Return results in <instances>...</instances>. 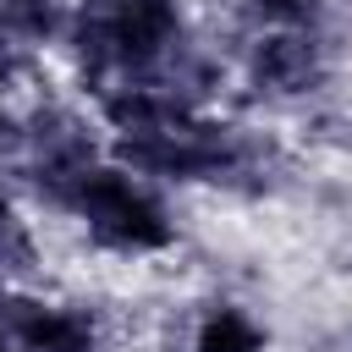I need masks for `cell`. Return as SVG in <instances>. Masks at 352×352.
Here are the masks:
<instances>
[{
    "mask_svg": "<svg viewBox=\"0 0 352 352\" xmlns=\"http://www.w3.org/2000/svg\"><path fill=\"white\" fill-rule=\"evenodd\" d=\"M38 214L72 226L77 242L94 258H110V264H160L182 248L176 192L138 176L110 148L94 154L82 170H72L55 192H44Z\"/></svg>",
    "mask_w": 352,
    "mask_h": 352,
    "instance_id": "1",
    "label": "cell"
},
{
    "mask_svg": "<svg viewBox=\"0 0 352 352\" xmlns=\"http://www.w3.org/2000/svg\"><path fill=\"white\" fill-rule=\"evenodd\" d=\"M110 154L170 192H264L280 170L275 143L258 126L236 121L226 104L187 110L148 132L116 138Z\"/></svg>",
    "mask_w": 352,
    "mask_h": 352,
    "instance_id": "2",
    "label": "cell"
},
{
    "mask_svg": "<svg viewBox=\"0 0 352 352\" xmlns=\"http://www.w3.org/2000/svg\"><path fill=\"white\" fill-rule=\"evenodd\" d=\"M198 38L204 22L192 0H132L121 11H72L60 66L77 99H88L126 77H165Z\"/></svg>",
    "mask_w": 352,
    "mask_h": 352,
    "instance_id": "3",
    "label": "cell"
},
{
    "mask_svg": "<svg viewBox=\"0 0 352 352\" xmlns=\"http://www.w3.org/2000/svg\"><path fill=\"white\" fill-rule=\"evenodd\" d=\"M231 88L270 116L319 110L336 88V33H231Z\"/></svg>",
    "mask_w": 352,
    "mask_h": 352,
    "instance_id": "4",
    "label": "cell"
},
{
    "mask_svg": "<svg viewBox=\"0 0 352 352\" xmlns=\"http://www.w3.org/2000/svg\"><path fill=\"white\" fill-rule=\"evenodd\" d=\"M0 324L16 336L22 352H116L110 314L77 292H55L44 280L11 286V297L0 302Z\"/></svg>",
    "mask_w": 352,
    "mask_h": 352,
    "instance_id": "5",
    "label": "cell"
},
{
    "mask_svg": "<svg viewBox=\"0 0 352 352\" xmlns=\"http://www.w3.org/2000/svg\"><path fill=\"white\" fill-rule=\"evenodd\" d=\"M176 346L182 352H275V330L248 297L214 292V297L187 308Z\"/></svg>",
    "mask_w": 352,
    "mask_h": 352,
    "instance_id": "6",
    "label": "cell"
},
{
    "mask_svg": "<svg viewBox=\"0 0 352 352\" xmlns=\"http://www.w3.org/2000/svg\"><path fill=\"white\" fill-rule=\"evenodd\" d=\"M72 28V0H0V50L22 66L60 55Z\"/></svg>",
    "mask_w": 352,
    "mask_h": 352,
    "instance_id": "7",
    "label": "cell"
},
{
    "mask_svg": "<svg viewBox=\"0 0 352 352\" xmlns=\"http://www.w3.org/2000/svg\"><path fill=\"white\" fill-rule=\"evenodd\" d=\"M231 33H330L336 0H226Z\"/></svg>",
    "mask_w": 352,
    "mask_h": 352,
    "instance_id": "8",
    "label": "cell"
},
{
    "mask_svg": "<svg viewBox=\"0 0 352 352\" xmlns=\"http://www.w3.org/2000/svg\"><path fill=\"white\" fill-rule=\"evenodd\" d=\"M22 132H28V99H22L11 82H0V170L16 165V154H22Z\"/></svg>",
    "mask_w": 352,
    "mask_h": 352,
    "instance_id": "9",
    "label": "cell"
},
{
    "mask_svg": "<svg viewBox=\"0 0 352 352\" xmlns=\"http://www.w3.org/2000/svg\"><path fill=\"white\" fill-rule=\"evenodd\" d=\"M132 0H72V11H121Z\"/></svg>",
    "mask_w": 352,
    "mask_h": 352,
    "instance_id": "10",
    "label": "cell"
},
{
    "mask_svg": "<svg viewBox=\"0 0 352 352\" xmlns=\"http://www.w3.org/2000/svg\"><path fill=\"white\" fill-rule=\"evenodd\" d=\"M22 72H28V66H22V60H11V55L0 50V82H11V88H16V77H22Z\"/></svg>",
    "mask_w": 352,
    "mask_h": 352,
    "instance_id": "11",
    "label": "cell"
},
{
    "mask_svg": "<svg viewBox=\"0 0 352 352\" xmlns=\"http://www.w3.org/2000/svg\"><path fill=\"white\" fill-rule=\"evenodd\" d=\"M11 286H16V280H11V270H6V264H0V302H6V297H11Z\"/></svg>",
    "mask_w": 352,
    "mask_h": 352,
    "instance_id": "12",
    "label": "cell"
},
{
    "mask_svg": "<svg viewBox=\"0 0 352 352\" xmlns=\"http://www.w3.org/2000/svg\"><path fill=\"white\" fill-rule=\"evenodd\" d=\"M0 352H22V346H16V336H11L6 324H0Z\"/></svg>",
    "mask_w": 352,
    "mask_h": 352,
    "instance_id": "13",
    "label": "cell"
}]
</instances>
